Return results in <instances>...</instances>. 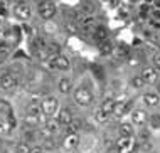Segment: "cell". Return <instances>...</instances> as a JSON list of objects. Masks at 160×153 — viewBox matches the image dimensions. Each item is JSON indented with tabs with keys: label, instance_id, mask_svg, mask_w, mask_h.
<instances>
[{
	"label": "cell",
	"instance_id": "277c9868",
	"mask_svg": "<svg viewBox=\"0 0 160 153\" xmlns=\"http://www.w3.org/2000/svg\"><path fill=\"white\" fill-rule=\"evenodd\" d=\"M56 14H58V5L52 2V0H42L37 5V15L41 17L42 20H51L54 19Z\"/></svg>",
	"mask_w": 160,
	"mask_h": 153
},
{
	"label": "cell",
	"instance_id": "d4e9b609",
	"mask_svg": "<svg viewBox=\"0 0 160 153\" xmlns=\"http://www.w3.org/2000/svg\"><path fill=\"white\" fill-rule=\"evenodd\" d=\"M110 118H111L110 115H106V113H105V111H101V109H99V108L96 109V111H94V120H96L99 125L106 123V121L110 120Z\"/></svg>",
	"mask_w": 160,
	"mask_h": 153
},
{
	"label": "cell",
	"instance_id": "f546056e",
	"mask_svg": "<svg viewBox=\"0 0 160 153\" xmlns=\"http://www.w3.org/2000/svg\"><path fill=\"white\" fill-rule=\"evenodd\" d=\"M31 153H44V150H42V148H32V150H31Z\"/></svg>",
	"mask_w": 160,
	"mask_h": 153
},
{
	"label": "cell",
	"instance_id": "7402d4cb",
	"mask_svg": "<svg viewBox=\"0 0 160 153\" xmlns=\"http://www.w3.org/2000/svg\"><path fill=\"white\" fill-rule=\"evenodd\" d=\"M24 123L27 128H37L41 125V116H32V115H25L24 116Z\"/></svg>",
	"mask_w": 160,
	"mask_h": 153
},
{
	"label": "cell",
	"instance_id": "484cf974",
	"mask_svg": "<svg viewBox=\"0 0 160 153\" xmlns=\"http://www.w3.org/2000/svg\"><path fill=\"white\" fill-rule=\"evenodd\" d=\"M32 150V146H31V143H27V141H20L19 145L15 146V153H31Z\"/></svg>",
	"mask_w": 160,
	"mask_h": 153
},
{
	"label": "cell",
	"instance_id": "d6a6232c",
	"mask_svg": "<svg viewBox=\"0 0 160 153\" xmlns=\"http://www.w3.org/2000/svg\"><path fill=\"white\" fill-rule=\"evenodd\" d=\"M155 2V5H157V8H160V0H153Z\"/></svg>",
	"mask_w": 160,
	"mask_h": 153
},
{
	"label": "cell",
	"instance_id": "e575fe53",
	"mask_svg": "<svg viewBox=\"0 0 160 153\" xmlns=\"http://www.w3.org/2000/svg\"><path fill=\"white\" fill-rule=\"evenodd\" d=\"M0 2H7V0H0Z\"/></svg>",
	"mask_w": 160,
	"mask_h": 153
},
{
	"label": "cell",
	"instance_id": "9a60e30c",
	"mask_svg": "<svg viewBox=\"0 0 160 153\" xmlns=\"http://www.w3.org/2000/svg\"><path fill=\"white\" fill-rule=\"evenodd\" d=\"M72 87H74L72 77H69V76L59 77V81H58V91H59L61 94H69V93L72 91Z\"/></svg>",
	"mask_w": 160,
	"mask_h": 153
},
{
	"label": "cell",
	"instance_id": "5b68a950",
	"mask_svg": "<svg viewBox=\"0 0 160 153\" xmlns=\"http://www.w3.org/2000/svg\"><path fill=\"white\" fill-rule=\"evenodd\" d=\"M19 84H20V74L10 72V71L0 74V89L12 91V89H15Z\"/></svg>",
	"mask_w": 160,
	"mask_h": 153
},
{
	"label": "cell",
	"instance_id": "4dcf8cb0",
	"mask_svg": "<svg viewBox=\"0 0 160 153\" xmlns=\"http://www.w3.org/2000/svg\"><path fill=\"white\" fill-rule=\"evenodd\" d=\"M2 135H5V130H3V125H2V121H0V136Z\"/></svg>",
	"mask_w": 160,
	"mask_h": 153
},
{
	"label": "cell",
	"instance_id": "6da1fadb",
	"mask_svg": "<svg viewBox=\"0 0 160 153\" xmlns=\"http://www.w3.org/2000/svg\"><path fill=\"white\" fill-rule=\"evenodd\" d=\"M72 99H74V103L78 104V106H81V108H88V106H91L93 104V99H94V96H93V91L89 89L88 86H78L74 91H72Z\"/></svg>",
	"mask_w": 160,
	"mask_h": 153
},
{
	"label": "cell",
	"instance_id": "d590c367",
	"mask_svg": "<svg viewBox=\"0 0 160 153\" xmlns=\"http://www.w3.org/2000/svg\"><path fill=\"white\" fill-rule=\"evenodd\" d=\"M0 143H2V136H0Z\"/></svg>",
	"mask_w": 160,
	"mask_h": 153
},
{
	"label": "cell",
	"instance_id": "ba28073f",
	"mask_svg": "<svg viewBox=\"0 0 160 153\" xmlns=\"http://www.w3.org/2000/svg\"><path fill=\"white\" fill-rule=\"evenodd\" d=\"M32 14H34V10H32V7L29 5L27 2H25V3H15V7H14V15H15L19 20H22V22L31 20V19H32Z\"/></svg>",
	"mask_w": 160,
	"mask_h": 153
},
{
	"label": "cell",
	"instance_id": "f1b7e54d",
	"mask_svg": "<svg viewBox=\"0 0 160 153\" xmlns=\"http://www.w3.org/2000/svg\"><path fill=\"white\" fill-rule=\"evenodd\" d=\"M152 17H153V20H158V22H160V8H157V10H153Z\"/></svg>",
	"mask_w": 160,
	"mask_h": 153
},
{
	"label": "cell",
	"instance_id": "1f68e13d",
	"mask_svg": "<svg viewBox=\"0 0 160 153\" xmlns=\"http://www.w3.org/2000/svg\"><path fill=\"white\" fill-rule=\"evenodd\" d=\"M106 153H120V151H118V150H116V148L113 146V148H110V150H108Z\"/></svg>",
	"mask_w": 160,
	"mask_h": 153
},
{
	"label": "cell",
	"instance_id": "2e32d148",
	"mask_svg": "<svg viewBox=\"0 0 160 153\" xmlns=\"http://www.w3.org/2000/svg\"><path fill=\"white\" fill-rule=\"evenodd\" d=\"M120 136H133L135 135V126L132 125V121H122L118 126Z\"/></svg>",
	"mask_w": 160,
	"mask_h": 153
},
{
	"label": "cell",
	"instance_id": "d6986e66",
	"mask_svg": "<svg viewBox=\"0 0 160 153\" xmlns=\"http://www.w3.org/2000/svg\"><path fill=\"white\" fill-rule=\"evenodd\" d=\"M115 99L113 98H106V99H103V103L99 104V109H101V111H105L106 115H113V108H115Z\"/></svg>",
	"mask_w": 160,
	"mask_h": 153
},
{
	"label": "cell",
	"instance_id": "e0dca14e",
	"mask_svg": "<svg viewBox=\"0 0 160 153\" xmlns=\"http://www.w3.org/2000/svg\"><path fill=\"white\" fill-rule=\"evenodd\" d=\"M93 39L98 41V44L106 41L108 39V29L105 27V25H96V27H94V32H93Z\"/></svg>",
	"mask_w": 160,
	"mask_h": 153
},
{
	"label": "cell",
	"instance_id": "ffe728a7",
	"mask_svg": "<svg viewBox=\"0 0 160 153\" xmlns=\"http://www.w3.org/2000/svg\"><path fill=\"white\" fill-rule=\"evenodd\" d=\"M81 128H83V120H79V118H72V121L66 126V133H78Z\"/></svg>",
	"mask_w": 160,
	"mask_h": 153
},
{
	"label": "cell",
	"instance_id": "8fae6325",
	"mask_svg": "<svg viewBox=\"0 0 160 153\" xmlns=\"http://www.w3.org/2000/svg\"><path fill=\"white\" fill-rule=\"evenodd\" d=\"M142 103L145 108H157L160 104V94L157 91H145L142 94Z\"/></svg>",
	"mask_w": 160,
	"mask_h": 153
},
{
	"label": "cell",
	"instance_id": "836d02e7",
	"mask_svg": "<svg viewBox=\"0 0 160 153\" xmlns=\"http://www.w3.org/2000/svg\"><path fill=\"white\" fill-rule=\"evenodd\" d=\"M32 2H37L39 3V2H42V0H32Z\"/></svg>",
	"mask_w": 160,
	"mask_h": 153
},
{
	"label": "cell",
	"instance_id": "4316f807",
	"mask_svg": "<svg viewBox=\"0 0 160 153\" xmlns=\"http://www.w3.org/2000/svg\"><path fill=\"white\" fill-rule=\"evenodd\" d=\"M7 15H8L7 2H0V17H7Z\"/></svg>",
	"mask_w": 160,
	"mask_h": 153
},
{
	"label": "cell",
	"instance_id": "9c48e42d",
	"mask_svg": "<svg viewBox=\"0 0 160 153\" xmlns=\"http://www.w3.org/2000/svg\"><path fill=\"white\" fill-rule=\"evenodd\" d=\"M115 148L120 153H132L135 150V140L133 136H118L115 141Z\"/></svg>",
	"mask_w": 160,
	"mask_h": 153
},
{
	"label": "cell",
	"instance_id": "83f0119b",
	"mask_svg": "<svg viewBox=\"0 0 160 153\" xmlns=\"http://www.w3.org/2000/svg\"><path fill=\"white\" fill-rule=\"evenodd\" d=\"M152 62H153V67L160 69V52H155L152 56Z\"/></svg>",
	"mask_w": 160,
	"mask_h": 153
},
{
	"label": "cell",
	"instance_id": "3957f363",
	"mask_svg": "<svg viewBox=\"0 0 160 153\" xmlns=\"http://www.w3.org/2000/svg\"><path fill=\"white\" fill-rule=\"evenodd\" d=\"M47 64H49L51 69H54V71H59V72H69V71H71V67H72L71 59L66 57V56H62V54L51 56L49 61H47Z\"/></svg>",
	"mask_w": 160,
	"mask_h": 153
},
{
	"label": "cell",
	"instance_id": "5bb4252c",
	"mask_svg": "<svg viewBox=\"0 0 160 153\" xmlns=\"http://www.w3.org/2000/svg\"><path fill=\"white\" fill-rule=\"evenodd\" d=\"M72 118H74V115H72V111L69 109L68 106H64V108H59V111H58V115H56V120L59 121V125L61 126H66L72 121Z\"/></svg>",
	"mask_w": 160,
	"mask_h": 153
},
{
	"label": "cell",
	"instance_id": "7c38bea8",
	"mask_svg": "<svg viewBox=\"0 0 160 153\" xmlns=\"http://www.w3.org/2000/svg\"><path fill=\"white\" fill-rule=\"evenodd\" d=\"M132 106H133V101H116L115 108H113V115L111 116L122 118V116L127 115V113L132 111Z\"/></svg>",
	"mask_w": 160,
	"mask_h": 153
},
{
	"label": "cell",
	"instance_id": "4fadbf2b",
	"mask_svg": "<svg viewBox=\"0 0 160 153\" xmlns=\"http://www.w3.org/2000/svg\"><path fill=\"white\" fill-rule=\"evenodd\" d=\"M79 135L78 133H66V136L62 138V148L64 150H76L79 146Z\"/></svg>",
	"mask_w": 160,
	"mask_h": 153
},
{
	"label": "cell",
	"instance_id": "cb8c5ba5",
	"mask_svg": "<svg viewBox=\"0 0 160 153\" xmlns=\"http://www.w3.org/2000/svg\"><path fill=\"white\" fill-rule=\"evenodd\" d=\"M148 126L152 130H160V113L148 115Z\"/></svg>",
	"mask_w": 160,
	"mask_h": 153
},
{
	"label": "cell",
	"instance_id": "7a4b0ae2",
	"mask_svg": "<svg viewBox=\"0 0 160 153\" xmlns=\"http://www.w3.org/2000/svg\"><path fill=\"white\" fill-rule=\"evenodd\" d=\"M59 108H61V103L56 96H46V98L41 99V109H42V116L46 118H54L58 115Z\"/></svg>",
	"mask_w": 160,
	"mask_h": 153
},
{
	"label": "cell",
	"instance_id": "30bf717a",
	"mask_svg": "<svg viewBox=\"0 0 160 153\" xmlns=\"http://www.w3.org/2000/svg\"><path fill=\"white\" fill-rule=\"evenodd\" d=\"M140 76L143 77V81L147 82V84H155V82L158 81L160 74H158L157 67H153V66H145V67L142 69Z\"/></svg>",
	"mask_w": 160,
	"mask_h": 153
},
{
	"label": "cell",
	"instance_id": "52a82bcc",
	"mask_svg": "<svg viewBox=\"0 0 160 153\" xmlns=\"http://www.w3.org/2000/svg\"><path fill=\"white\" fill-rule=\"evenodd\" d=\"M62 126L59 125V121L56 118H47V120L42 123V133L47 138H54V135H58L61 131Z\"/></svg>",
	"mask_w": 160,
	"mask_h": 153
},
{
	"label": "cell",
	"instance_id": "44dd1931",
	"mask_svg": "<svg viewBox=\"0 0 160 153\" xmlns=\"http://www.w3.org/2000/svg\"><path fill=\"white\" fill-rule=\"evenodd\" d=\"M130 86H132L133 89H143L147 86V82L143 81V77H142L140 74H135V76H132V79H130Z\"/></svg>",
	"mask_w": 160,
	"mask_h": 153
},
{
	"label": "cell",
	"instance_id": "ac0fdd59",
	"mask_svg": "<svg viewBox=\"0 0 160 153\" xmlns=\"http://www.w3.org/2000/svg\"><path fill=\"white\" fill-rule=\"evenodd\" d=\"M44 52H46V54H49V56H58V54H61V44H58L56 41H47Z\"/></svg>",
	"mask_w": 160,
	"mask_h": 153
},
{
	"label": "cell",
	"instance_id": "603a6c76",
	"mask_svg": "<svg viewBox=\"0 0 160 153\" xmlns=\"http://www.w3.org/2000/svg\"><path fill=\"white\" fill-rule=\"evenodd\" d=\"M99 52H101L103 56H108V54H111V52H113V44H111L110 39L99 42Z\"/></svg>",
	"mask_w": 160,
	"mask_h": 153
},
{
	"label": "cell",
	"instance_id": "8992f818",
	"mask_svg": "<svg viewBox=\"0 0 160 153\" xmlns=\"http://www.w3.org/2000/svg\"><path fill=\"white\" fill-rule=\"evenodd\" d=\"M130 121H132L133 126H145L148 123V113H147L145 108H135L130 111Z\"/></svg>",
	"mask_w": 160,
	"mask_h": 153
}]
</instances>
